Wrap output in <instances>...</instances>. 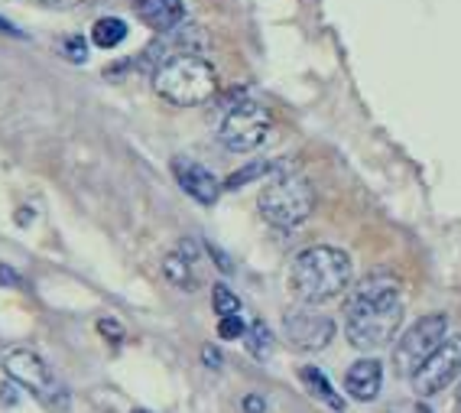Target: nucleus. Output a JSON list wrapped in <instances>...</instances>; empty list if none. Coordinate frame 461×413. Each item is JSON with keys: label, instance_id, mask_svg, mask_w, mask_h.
I'll return each mask as SVG.
<instances>
[{"label": "nucleus", "instance_id": "obj_22", "mask_svg": "<svg viewBox=\"0 0 461 413\" xmlns=\"http://www.w3.org/2000/svg\"><path fill=\"white\" fill-rule=\"evenodd\" d=\"M387 413H432V407H426L422 400H406V404H393Z\"/></svg>", "mask_w": 461, "mask_h": 413}, {"label": "nucleus", "instance_id": "obj_21", "mask_svg": "<svg viewBox=\"0 0 461 413\" xmlns=\"http://www.w3.org/2000/svg\"><path fill=\"white\" fill-rule=\"evenodd\" d=\"M98 332H101V335H107L111 342H121V339H124V329H121V323H114V319H101Z\"/></svg>", "mask_w": 461, "mask_h": 413}, {"label": "nucleus", "instance_id": "obj_8", "mask_svg": "<svg viewBox=\"0 0 461 413\" xmlns=\"http://www.w3.org/2000/svg\"><path fill=\"white\" fill-rule=\"evenodd\" d=\"M458 374H461V332H455V335H445L442 345L410 374V381H412V390L420 397H436Z\"/></svg>", "mask_w": 461, "mask_h": 413}, {"label": "nucleus", "instance_id": "obj_29", "mask_svg": "<svg viewBox=\"0 0 461 413\" xmlns=\"http://www.w3.org/2000/svg\"><path fill=\"white\" fill-rule=\"evenodd\" d=\"M133 413H149V410H133Z\"/></svg>", "mask_w": 461, "mask_h": 413}, {"label": "nucleus", "instance_id": "obj_14", "mask_svg": "<svg viewBox=\"0 0 461 413\" xmlns=\"http://www.w3.org/2000/svg\"><path fill=\"white\" fill-rule=\"evenodd\" d=\"M299 381H303L305 388H309V394H312L315 400H321V404L329 407V410H335V413L345 410V400H341V394H338V390L331 388V381L325 378V374H321L319 368H312V364L299 368Z\"/></svg>", "mask_w": 461, "mask_h": 413}, {"label": "nucleus", "instance_id": "obj_17", "mask_svg": "<svg viewBox=\"0 0 461 413\" xmlns=\"http://www.w3.org/2000/svg\"><path fill=\"white\" fill-rule=\"evenodd\" d=\"M212 306L218 316H230V313H240V299L230 293L224 283H218V287L212 289Z\"/></svg>", "mask_w": 461, "mask_h": 413}, {"label": "nucleus", "instance_id": "obj_18", "mask_svg": "<svg viewBox=\"0 0 461 413\" xmlns=\"http://www.w3.org/2000/svg\"><path fill=\"white\" fill-rule=\"evenodd\" d=\"M244 332H248V326H244L240 313H230V316H221V319H218V335H221V339H228V342L240 339Z\"/></svg>", "mask_w": 461, "mask_h": 413}, {"label": "nucleus", "instance_id": "obj_2", "mask_svg": "<svg viewBox=\"0 0 461 413\" xmlns=\"http://www.w3.org/2000/svg\"><path fill=\"white\" fill-rule=\"evenodd\" d=\"M351 257L345 251L329 248V244H315L296 254L293 267H289V287L303 303H329L338 293H345L351 287Z\"/></svg>", "mask_w": 461, "mask_h": 413}, {"label": "nucleus", "instance_id": "obj_20", "mask_svg": "<svg viewBox=\"0 0 461 413\" xmlns=\"http://www.w3.org/2000/svg\"><path fill=\"white\" fill-rule=\"evenodd\" d=\"M62 52H66L68 62H85L88 59V42L82 36H68V40H62Z\"/></svg>", "mask_w": 461, "mask_h": 413}, {"label": "nucleus", "instance_id": "obj_12", "mask_svg": "<svg viewBox=\"0 0 461 413\" xmlns=\"http://www.w3.org/2000/svg\"><path fill=\"white\" fill-rule=\"evenodd\" d=\"M137 17L153 33H169L185 20V4L182 0H137Z\"/></svg>", "mask_w": 461, "mask_h": 413}, {"label": "nucleus", "instance_id": "obj_19", "mask_svg": "<svg viewBox=\"0 0 461 413\" xmlns=\"http://www.w3.org/2000/svg\"><path fill=\"white\" fill-rule=\"evenodd\" d=\"M270 170H273V163H254V166H248V170H240V173L228 176V182H224V189H238V186H244V182L257 179V176L270 173Z\"/></svg>", "mask_w": 461, "mask_h": 413}, {"label": "nucleus", "instance_id": "obj_27", "mask_svg": "<svg viewBox=\"0 0 461 413\" xmlns=\"http://www.w3.org/2000/svg\"><path fill=\"white\" fill-rule=\"evenodd\" d=\"M30 222H33V212H30V208L17 216V225H30Z\"/></svg>", "mask_w": 461, "mask_h": 413}, {"label": "nucleus", "instance_id": "obj_7", "mask_svg": "<svg viewBox=\"0 0 461 413\" xmlns=\"http://www.w3.org/2000/svg\"><path fill=\"white\" fill-rule=\"evenodd\" d=\"M445 335H448V316L445 313H432V316L416 319V323H412L393 345L396 372L410 378V374L416 372V368H420V364L426 362L438 345H442Z\"/></svg>", "mask_w": 461, "mask_h": 413}, {"label": "nucleus", "instance_id": "obj_1", "mask_svg": "<svg viewBox=\"0 0 461 413\" xmlns=\"http://www.w3.org/2000/svg\"><path fill=\"white\" fill-rule=\"evenodd\" d=\"M403 283L387 273H371L355 287L345 303V335L361 352H374L396 339L403 326Z\"/></svg>", "mask_w": 461, "mask_h": 413}, {"label": "nucleus", "instance_id": "obj_3", "mask_svg": "<svg viewBox=\"0 0 461 413\" xmlns=\"http://www.w3.org/2000/svg\"><path fill=\"white\" fill-rule=\"evenodd\" d=\"M153 88L163 101L176 108H195L205 105L218 91V72L205 56L198 52H179L163 59L153 72Z\"/></svg>", "mask_w": 461, "mask_h": 413}, {"label": "nucleus", "instance_id": "obj_28", "mask_svg": "<svg viewBox=\"0 0 461 413\" xmlns=\"http://www.w3.org/2000/svg\"><path fill=\"white\" fill-rule=\"evenodd\" d=\"M455 413H461V388H458V397H455Z\"/></svg>", "mask_w": 461, "mask_h": 413}, {"label": "nucleus", "instance_id": "obj_15", "mask_svg": "<svg viewBox=\"0 0 461 413\" xmlns=\"http://www.w3.org/2000/svg\"><path fill=\"white\" fill-rule=\"evenodd\" d=\"M127 40V23L117 17H101L98 23L91 26V42L98 46V50H114L121 42Z\"/></svg>", "mask_w": 461, "mask_h": 413}, {"label": "nucleus", "instance_id": "obj_10", "mask_svg": "<svg viewBox=\"0 0 461 413\" xmlns=\"http://www.w3.org/2000/svg\"><path fill=\"white\" fill-rule=\"evenodd\" d=\"M173 176L182 186V192L192 196L195 202H202V206H214L218 196H221V189H224L221 182H218V176H214L208 166L195 163V160H189V157L173 160Z\"/></svg>", "mask_w": 461, "mask_h": 413}, {"label": "nucleus", "instance_id": "obj_6", "mask_svg": "<svg viewBox=\"0 0 461 413\" xmlns=\"http://www.w3.org/2000/svg\"><path fill=\"white\" fill-rule=\"evenodd\" d=\"M273 131V117L260 101L240 98L234 101L221 117L218 127V141L230 150V153H254L267 143Z\"/></svg>", "mask_w": 461, "mask_h": 413}, {"label": "nucleus", "instance_id": "obj_4", "mask_svg": "<svg viewBox=\"0 0 461 413\" xmlns=\"http://www.w3.org/2000/svg\"><path fill=\"white\" fill-rule=\"evenodd\" d=\"M257 208H260L264 222L273 225V228H283V232H289V228H299L305 218L312 216V208H315L312 182L305 179V176H299V173L273 176L264 189H260Z\"/></svg>", "mask_w": 461, "mask_h": 413}, {"label": "nucleus", "instance_id": "obj_24", "mask_svg": "<svg viewBox=\"0 0 461 413\" xmlns=\"http://www.w3.org/2000/svg\"><path fill=\"white\" fill-rule=\"evenodd\" d=\"M202 358H205V364H208V368H214V372L221 368V352H218V348L205 345V348H202Z\"/></svg>", "mask_w": 461, "mask_h": 413}, {"label": "nucleus", "instance_id": "obj_11", "mask_svg": "<svg viewBox=\"0 0 461 413\" xmlns=\"http://www.w3.org/2000/svg\"><path fill=\"white\" fill-rule=\"evenodd\" d=\"M380 388H384V364H380V358H361V362L348 368L345 390L355 400L367 404V400H374L380 394Z\"/></svg>", "mask_w": 461, "mask_h": 413}, {"label": "nucleus", "instance_id": "obj_25", "mask_svg": "<svg viewBox=\"0 0 461 413\" xmlns=\"http://www.w3.org/2000/svg\"><path fill=\"white\" fill-rule=\"evenodd\" d=\"M0 283H10V287H17L20 283V277L14 271H10L7 264H0Z\"/></svg>", "mask_w": 461, "mask_h": 413}, {"label": "nucleus", "instance_id": "obj_13", "mask_svg": "<svg viewBox=\"0 0 461 413\" xmlns=\"http://www.w3.org/2000/svg\"><path fill=\"white\" fill-rule=\"evenodd\" d=\"M163 273H166V280L173 283V287L195 289L198 273H195V254H192L189 244H185V248H179L176 254L166 257V261H163Z\"/></svg>", "mask_w": 461, "mask_h": 413}, {"label": "nucleus", "instance_id": "obj_9", "mask_svg": "<svg viewBox=\"0 0 461 413\" xmlns=\"http://www.w3.org/2000/svg\"><path fill=\"white\" fill-rule=\"evenodd\" d=\"M283 329H286V339L296 348H303V352H321V348L335 339V319H329V316L321 313H309V309L286 313Z\"/></svg>", "mask_w": 461, "mask_h": 413}, {"label": "nucleus", "instance_id": "obj_16", "mask_svg": "<svg viewBox=\"0 0 461 413\" xmlns=\"http://www.w3.org/2000/svg\"><path fill=\"white\" fill-rule=\"evenodd\" d=\"M244 335H248V352H250V355L260 358V362H264V358H270V352H273V332H270V326L257 319L254 326H248V332H244Z\"/></svg>", "mask_w": 461, "mask_h": 413}, {"label": "nucleus", "instance_id": "obj_23", "mask_svg": "<svg viewBox=\"0 0 461 413\" xmlns=\"http://www.w3.org/2000/svg\"><path fill=\"white\" fill-rule=\"evenodd\" d=\"M240 407H244V413H267V400L260 394H248L240 400Z\"/></svg>", "mask_w": 461, "mask_h": 413}, {"label": "nucleus", "instance_id": "obj_26", "mask_svg": "<svg viewBox=\"0 0 461 413\" xmlns=\"http://www.w3.org/2000/svg\"><path fill=\"white\" fill-rule=\"evenodd\" d=\"M0 33H7V36H23V33H20V30H17V26L7 23V20H4V17H0Z\"/></svg>", "mask_w": 461, "mask_h": 413}, {"label": "nucleus", "instance_id": "obj_5", "mask_svg": "<svg viewBox=\"0 0 461 413\" xmlns=\"http://www.w3.org/2000/svg\"><path fill=\"white\" fill-rule=\"evenodd\" d=\"M4 372L10 381H17L20 388H26L36 400H42L52 410H66L68 407V390L66 384L52 374V368L42 362L30 348H10L4 355Z\"/></svg>", "mask_w": 461, "mask_h": 413}]
</instances>
